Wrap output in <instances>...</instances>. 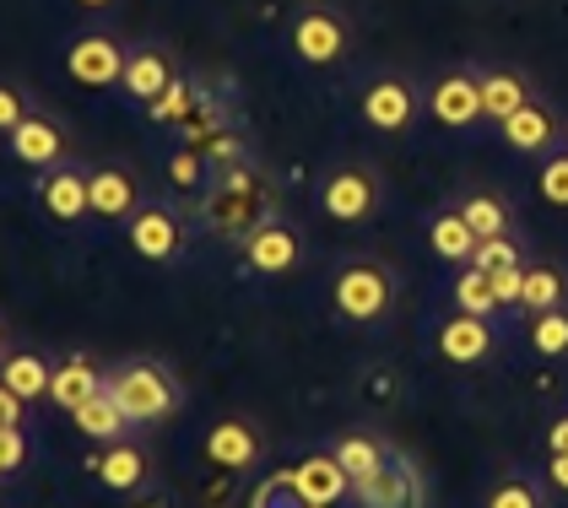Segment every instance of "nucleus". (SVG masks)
Here are the masks:
<instances>
[{"label": "nucleus", "mask_w": 568, "mask_h": 508, "mask_svg": "<svg viewBox=\"0 0 568 508\" xmlns=\"http://www.w3.org/2000/svg\"><path fill=\"white\" fill-rule=\"evenodd\" d=\"M103 389L120 400V412L131 417V427H152L163 417H174L179 406V384L158 357H125L103 374Z\"/></svg>", "instance_id": "f257e3e1"}, {"label": "nucleus", "mask_w": 568, "mask_h": 508, "mask_svg": "<svg viewBox=\"0 0 568 508\" xmlns=\"http://www.w3.org/2000/svg\"><path fill=\"white\" fill-rule=\"evenodd\" d=\"M331 308L347 325H379L395 308V276L385 260H342L331 276Z\"/></svg>", "instance_id": "f03ea898"}, {"label": "nucleus", "mask_w": 568, "mask_h": 508, "mask_svg": "<svg viewBox=\"0 0 568 508\" xmlns=\"http://www.w3.org/2000/svg\"><path fill=\"white\" fill-rule=\"evenodd\" d=\"M33 206L44 212V222L54 227H82L92 222V201H88V169L82 163H54V169L33 173Z\"/></svg>", "instance_id": "7ed1b4c3"}, {"label": "nucleus", "mask_w": 568, "mask_h": 508, "mask_svg": "<svg viewBox=\"0 0 568 508\" xmlns=\"http://www.w3.org/2000/svg\"><path fill=\"white\" fill-rule=\"evenodd\" d=\"M125 54L131 49L114 39V33L88 28V33L65 39V77L77 87H88V92H109V87H120V77H125Z\"/></svg>", "instance_id": "20e7f679"}, {"label": "nucleus", "mask_w": 568, "mask_h": 508, "mask_svg": "<svg viewBox=\"0 0 568 508\" xmlns=\"http://www.w3.org/2000/svg\"><path fill=\"white\" fill-rule=\"evenodd\" d=\"M120 233H125V244H131L146 265H174L179 254H184V244H190L184 216H179L174 206H163V201H141Z\"/></svg>", "instance_id": "39448f33"}, {"label": "nucleus", "mask_w": 568, "mask_h": 508, "mask_svg": "<svg viewBox=\"0 0 568 508\" xmlns=\"http://www.w3.org/2000/svg\"><path fill=\"white\" fill-rule=\"evenodd\" d=\"M320 212L331 222H347V227L352 222H368L379 212V179H374V169H357V163L331 169L320 179Z\"/></svg>", "instance_id": "423d86ee"}, {"label": "nucleus", "mask_w": 568, "mask_h": 508, "mask_svg": "<svg viewBox=\"0 0 568 508\" xmlns=\"http://www.w3.org/2000/svg\"><path fill=\"white\" fill-rule=\"evenodd\" d=\"M357 120L379 135H400L417 125V87L406 77H374L357 92Z\"/></svg>", "instance_id": "0eeeda50"}, {"label": "nucleus", "mask_w": 568, "mask_h": 508, "mask_svg": "<svg viewBox=\"0 0 568 508\" xmlns=\"http://www.w3.org/2000/svg\"><path fill=\"white\" fill-rule=\"evenodd\" d=\"M298 265H304V238H298L293 222L265 216V222H255L244 233V271H255V276H287Z\"/></svg>", "instance_id": "6e6552de"}, {"label": "nucleus", "mask_w": 568, "mask_h": 508, "mask_svg": "<svg viewBox=\"0 0 568 508\" xmlns=\"http://www.w3.org/2000/svg\"><path fill=\"white\" fill-rule=\"evenodd\" d=\"M65 146H71L65 120H54V114H44V109H33L22 125L6 135V158H11V163H22L28 173L65 163Z\"/></svg>", "instance_id": "1a4fd4ad"}, {"label": "nucleus", "mask_w": 568, "mask_h": 508, "mask_svg": "<svg viewBox=\"0 0 568 508\" xmlns=\"http://www.w3.org/2000/svg\"><path fill=\"white\" fill-rule=\"evenodd\" d=\"M287 49L304 60V65H336L342 54H347V22L336 17V11H325V6H308L293 17V28H287Z\"/></svg>", "instance_id": "9d476101"}, {"label": "nucleus", "mask_w": 568, "mask_h": 508, "mask_svg": "<svg viewBox=\"0 0 568 508\" xmlns=\"http://www.w3.org/2000/svg\"><path fill=\"white\" fill-rule=\"evenodd\" d=\"M352 504L357 508H423V481L406 455H390L385 466L363 481H352Z\"/></svg>", "instance_id": "9b49d317"}, {"label": "nucleus", "mask_w": 568, "mask_h": 508, "mask_svg": "<svg viewBox=\"0 0 568 508\" xmlns=\"http://www.w3.org/2000/svg\"><path fill=\"white\" fill-rule=\"evenodd\" d=\"M434 346L444 363H455V368H481L493 352H498V331H493V319H481V314H449L444 325L434 331Z\"/></svg>", "instance_id": "f8f14e48"}, {"label": "nucleus", "mask_w": 568, "mask_h": 508, "mask_svg": "<svg viewBox=\"0 0 568 508\" xmlns=\"http://www.w3.org/2000/svg\"><path fill=\"white\" fill-rule=\"evenodd\" d=\"M428 114H434V125L444 130H471L481 125L487 114H481V87L471 71H449V77H438L428 87Z\"/></svg>", "instance_id": "ddd939ff"}, {"label": "nucleus", "mask_w": 568, "mask_h": 508, "mask_svg": "<svg viewBox=\"0 0 568 508\" xmlns=\"http://www.w3.org/2000/svg\"><path fill=\"white\" fill-rule=\"evenodd\" d=\"M88 201H92V216H98L103 227H125L131 212L141 206V184H135L131 169L103 163V169H88Z\"/></svg>", "instance_id": "4468645a"}, {"label": "nucleus", "mask_w": 568, "mask_h": 508, "mask_svg": "<svg viewBox=\"0 0 568 508\" xmlns=\"http://www.w3.org/2000/svg\"><path fill=\"white\" fill-rule=\"evenodd\" d=\"M174 60L158 49V43H135L131 54H125V77H120V92L131 98V103H141V109H152L169 87H174Z\"/></svg>", "instance_id": "2eb2a0df"}, {"label": "nucleus", "mask_w": 568, "mask_h": 508, "mask_svg": "<svg viewBox=\"0 0 568 508\" xmlns=\"http://www.w3.org/2000/svg\"><path fill=\"white\" fill-rule=\"evenodd\" d=\"M92 476H98V487H103V492H141V487H146V476H152V460H146V449H141V444L120 438V444H103V449H98Z\"/></svg>", "instance_id": "dca6fc26"}, {"label": "nucleus", "mask_w": 568, "mask_h": 508, "mask_svg": "<svg viewBox=\"0 0 568 508\" xmlns=\"http://www.w3.org/2000/svg\"><path fill=\"white\" fill-rule=\"evenodd\" d=\"M206 460L222 470H250L255 460H261V449H265V438L255 433V423H244V417H222L212 433H206Z\"/></svg>", "instance_id": "f3484780"}, {"label": "nucleus", "mask_w": 568, "mask_h": 508, "mask_svg": "<svg viewBox=\"0 0 568 508\" xmlns=\"http://www.w3.org/2000/svg\"><path fill=\"white\" fill-rule=\"evenodd\" d=\"M293 481H298V492H304L314 508H331V504H342V498H352V476L342 470V460H336L331 449H320V455L298 460Z\"/></svg>", "instance_id": "a211bd4d"}, {"label": "nucleus", "mask_w": 568, "mask_h": 508, "mask_svg": "<svg viewBox=\"0 0 568 508\" xmlns=\"http://www.w3.org/2000/svg\"><path fill=\"white\" fill-rule=\"evenodd\" d=\"M0 384H6L11 395H22L28 406H39V400H49L54 363H49L44 352H28V346H17V352H6V357H0Z\"/></svg>", "instance_id": "6ab92c4d"}, {"label": "nucleus", "mask_w": 568, "mask_h": 508, "mask_svg": "<svg viewBox=\"0 0 568 508\" xmlns=\"http://www.w3.org/2000/svg\"><path fill=\"white\" fill-rule=\"evenodd\" d=\"M103 389V374L92 368L88 352H71V357H60L54 363V384H49V400L60 406V412H77L88 395H98Z\"/></svg>", "instance_id": "aec40b11"}, {"label": "nucleus", "mask_w": 568, "mask_h": 508, "mask_svg": "<svg viewBox=\"0 0 568 508\" xmlns=\"http://www.w3.org/2000/svg\"><path fill=\"white\" fill-rule=\"evenodd\" d=\"M71 423H77V433H82V438H92V444H120V438L131 433V417L120 412V400H114L109 389L88 395V400L71 412Z\"/></svg>", "instance_id": "412c9836"}, {"label": "nucleus", "mask_w": 568, "mask_h": 508, "mask_svg": "<svg viewBox=\"0 0 568 508\" xmlns=\"http://www.w3.org/2000/svg\"><path fill=\"white\" fill-rule=\"evenodd\" d=\"M498 130H504L509 152H530V158H536V152H547V146L558 141V125H552V109H547V103H536V98H530L525 109H515V114H509V120H504Z\"/></svg>", "instance_id": "4be33fe9"}, {"label": "nucleus", "mask_w": 568, "mask_h": 508, "mask_svg": "<svg viewBox=\"0 0 568 508\" xmlns=\"http://www.w3.org/2000/svg\"><path fill=\"white\" fill-rule=\"evenodd\" d=\"M477 233H471V222L460 216V206L455 212H438L434 222H428V250L444 260V265H471V254H477Z\"/></svg>", "instance_id": "5701e85b"}, {"label": "nucleus", "mask_w": 568, "mask_h": 508, "mask_svg": "<svg viewBox=\"0 0 568 508\" xmlns=\"http://www.w3.org/2000/svg\"><path fill=\"white\" fill-rule=\"evenodd\" d=\"M331 455L342 460V470H347L352 481H363V476H374V470L385 466L395 449L379 433H342V438H331Z\"/></svg>", "instance_id": "b1692460"}, {"label": "nucleus", "mask_w": 568, "mask_h": 508, "mask_svg": "<svg viewBox=\"0 0 568 508\" xmlns=\"http://www.w3.org/2000/svg\"><path fill=\"white\" fill-rule=\"evenodd\" d=\"M477 87H481V114H487L493 125H504L515 109L530 103V87H525L515 71H481Z\"/></svg>", "instance_id": "393cba45"}, {"label": "nucleus", "mask_w": 568, "mask_h": 508, "mask_svg": "<svg viewBox=\"0 0 568 508\" xmlns=\"http://www.w3.org/2000/svg\"><path fill=\"white\" fill-rule=\"evenodd\" d=\"M449 297H455V308H460V314H481V319L504 314V303H498V293H493V276H487L481 265H466V271L455 276Z\"/></svg>", "instance_id": "a878e982"}, {"label": "nucleus", "mask_w": 568, "mask_h": 508, "mask_svg": "<svg viewBox=\"0 0 568 508\" xmlns=\"http://www.w3.org/2000/svg\"><path fill=\"white\" fill-rule=\"evenodd\" d=\"M460 216L471 222V233H477V238H498V233H509V206H504V195H493V190H471V195H460Z\"/></svg>", "instance_id": "bb28decb"}, {"label": "nucleus", "mask_w": 568, "mask_h": 508, "mask_svg": "<svg viewBox=\"0 0 568 508\" xmlns=\"http://www.w3.org/2000/svg\"><path fill=\"white\" fill-rule=\"evenodd\" d=\"M568 282L552 265H525V287H520V308L525 314H541V308H564Z\"/></svg>", "instance_id": "cd10ccee"}, {"label": "nucleus", "mask_w": 568, "mask_h": 508, "mask_svg": "<svg viewBox=\"0 0 568 508\" xmlns=\"http://www.w3.org/2000/svg\"><path fill=\"white\" fill-rule=\"evenodd\" d=\"M530 352L536 357H568V308H541L530 314Z\"/></svg>", "instance_id": "c85d7f7f"}, {"label": "nucleus", "mask_w": 568, "mask_h": 508, "mask_svg": "<svg viewBox=\"0 0 568 508\" xmlns=\"http://www.w3.org/2000/svg\"><path fill=\"white\" fill-rule=\"evenodd\" d=\"M481 508H547V492H541V481H536V476L509 470L504 481H493V492H487V504Z\"/></svg>", "instance_id": "c756f323"}, {"label": "nucleus", "mask_w": 568, "mask_h": 508, "mask_svg": "<svg viewBox=\"0 0 568 508\" xmlns=\"http://www.w3.org/2000/svg\"><path fill=\"white\" fill-rule=\"evenodd\" d=\"M250 508H314L298 492V481H293V470H271L261 487L250 492Z\"/></svg>", "instance_id": "7c9ffc66"}, {"label": "nucleus", "mask_w": 568, "mask_h": 508, "mask_svg": "<svg viewBox=\"0 0 568 508\" xmlns=\"http://www.w3.org/2000/svg\"><path fill=\"white\" fill-rule=\"evenodd\" d=\"M28 114H33V92L22 82H0V135H11Z\"/></svg>", "instance_id": "2f4dec72"}, {"label": "nucleus", "mask_w": 568, "mask_h": 508, "mask_svg": "<svg viewBox=\"0 0 568 508\" xmlns=\"http://www.w3.org/2000/svg\"><path fill=\"white\" fill-rule=\"evenodd\" d=\"M471 265H481V271H504V265H525V254L509 233H498V238H481L477 254H471Z\"/></svg>", "instance_id": "473e14b6"}, {"label": "nucleus", "mask_w": 568, "mask_h": 508, "mask_svg": "<svg viewBox=\"0 0 568 508\" xmlns=\"http://www.w3.org/2000/svg\"><path fill=\"white\" fill-rule=\"evenodd\" d=\"M541 201L547 206H568V152H552L547 163H541Z\"/></svg>", "instance_id": "72a5a7b5"}, {"label": "nucleus", "mask_w": 568, "mask_h": 508, "mask_svg": "<svg viewBox=\"0 0 568 508\" xmlns=\"http://www.w3.org/2000/svg\"><path fill=\"white\" fill-rule=\"evenodd\" d=\"M493 276V293L504 303V314H515L520 308V287H525V265H504V271H487Z\"/></svg>", "instance_id": "f704fd0d"}, {"label": "nucleus", "mask_w": 568, "mask_h": 508, "mask_svg": "<svg viewBox=\"0 0 568 508\" xmlns=\"http://www.w3.org/2000/svg\"><path fill=\"white\" fill-rule=\"evenodd\" d=\"M22 466H28V438H22V427H0V470L17 476Z\"/></svg>", "instance_id": "c9c22d12"}, {"label": "nucleus", "mask_w": 568, "mask_h": 508, "mask_svg": "<svg viewBox=\"0 0 568 508\" xmlns=\"http://www.w3.org/2000/svg\"><path fill=\"white\" fill-rule=\"evenodd\" d=\"M22 423H28V400L0 384V427H22Z\"/></svg>", "instance_id": "e433bc0d"}, {"label": "nucleus", "mask_w": 568, "mask_h": 508, "mask_svg": "<svg viewBox=\"0 0 568 508\" xmlns=\"http://www.w3.org/2000/svg\"><path fill=\"white\" fill-rule=\"evenodd\" d=\"M174 184H201V163H195L190 152H179L174 158Z\"/></svg>", "instance_id": "4c0bfd02"}, {"label": "nucleus", "mask_w": 568, "mask_h": 508, "mask_svg": "<svg viewBox=\"0 0 568 508\" xmlns=\"http://www.w3.org/2000/svg\"><path fill=\"white\" fill-rule=\"evenodd\" d=\"M547 449H552V455H568V417H558V423L547 427Z\"/></svg>", "instance_id": "58836bf2"}, {"label": "nucleus", "mask_w": 568, "mask_h": 508, "mask_svg": "<svg viewBox=\"0 0 568 508\" xmlns=\"http://www.w3.org/2000/svg\"><path fill=\"white\" fill-rule=\"evenodd\" d=\"M547 481H552L558 492H568V455H552V460H547Z\"/></svg>", "instance_id": "ea45409f"}, {"label": "nucleus", "mask_w": 568, "mask_h": 508, "mask_svg": "<svg viewBox=\"0 0 568 508\" xmlns=\"http://www.w3.org/2000/svg\"><path fill=\"white\" fill-rule=\"evenodd\" d=\"M71 6H82V11H114L120 0H71Z\"/></svg>", "instance_id": "a19ab883"}, {"label": "nucleus", "mask_w": 568, "mask_h": 508, "mask_svg": "<svg viewBox=\"0 0 568 508\" xmlns=\"http://www.w3.org/2000/svg\"><path fill=\"white\" fill-rule=\"evenodd\" d=\"M6 352H11V346H6V319H0V357H6Z\"/></svg>", "instance_id": "79ce46f5"}, {"label": "nucleus", "mask_w": 568, "mask_h": 508, "mask_svg": "<svg viewBox=\"0 0 568 508\" xmlns=\"http://www.w3.org/2000/svg\"><path fill=\"white\" fill-rule=\"evenodd\" d=\"M0 481H6V470H0Z\"/></svg>", "instance_id": "37998d69"}]
</instances>
